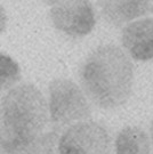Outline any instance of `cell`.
I'll return each instance as SVG.
<instances>
[{
	"mask_svg": "<svg viewBox=\"0 0 153 154\" xmlns=\"http://www.w3.org/2000/svg\"><path fill=\"white\" fill-rule=\"evenodd\" d=\"M87 98L103 110H113L129 99L134 69L129 57L117 45H102L90 51L79 70Z\"/></svg>",
	"mask_w": 153,
	"mask_h": 154,
	"instance_id": "obj_1",
	"label": "cell"
},
{
	"mask_svg": "<svg viewBox=\"0 0 153 154\" xmlns=\"http://www.w3.org/2000/svg\"><path fill=\"white\" fill-rule=\"evenodd\" d=\"M48 109L54 130L87 121L92 116V107L83 90L65 78H56L48 85Z\"/></svg>",
	"mask_w": 153,
	"mask_h": 154,
	"instance_id": "obj_3",
	"label": "cell"
},
{
	"mask_svg": "<svg viewBox=\"0 0 153 154\" xmlns=\"http://www.w3.org/2000/svg\"><path fill=\"white\" fill-rule=\"evenodd\" d=\"M49 17L58 31L73 38L85 37L94 30L95 13L88 1H50Z\"/></svg>",
	"mask_w": 153,
	"mask_h": 154,
	"instance_id": "obj_5",
	"label": "cell"
},
{
	"mask_svg": "<svg viewBox=\"0 0 153 154\" xmlns=\"http://www.w3.org/2000/svg\"><path fill=\"white\" fill-rule=\"evenodd\" d=\"M6 23H7V17H6V11L1 6V32L5 31L6 29Z\"/></svg>",
	"mask_w": 153,
	"mask_h": 154,
	"instance_id": "obj_11",
	"label": "cell"
},
{
	"mask_svg": "<svg viewBox=\"0 0 153 154\" xmlns=\"http://www.w3.org/2000/svg\"><path fill=\"white\" fill-rule=\"evenodd\" d=\"M0 75L1 91L7 89L11 90L21 80V69L18 64L11 57L2 53L0 55Z\"/></svg>",
	"mask_w": 153,
	"mask_h": 154,
	"instance_id": "obj_9",
	"label": "cell"
},
{
	"mask_svg": "<svg viewBox=\"0 0 153 154\" xmlns=\"http://www.w3.org/2000/svg\"><path fill=\"white\" fill-rule=\"evenodd\" d=\"M58 154H113L108 129L87 120L64 129L57 143Z\"/></svg>",
	"mask_w": 153,
	"mask_h": 154,
	"instance_id": "obj_4",
	"label": "cell"
},
{
	"mask_svg": "<svg viewBox=\"0 0 153 154\" xmlns=\"http://www.w3.org/2000/svg\"><path fill=\"white\" fill-rule=\"evenodd\" d=\"M58 139L60 137L56 130L45 132L42 136H40L29 146L11 154H56L55 149Z\"/></svg>",
	"mask_w": 153,
	"mask_h": 154,
	"instance_id": "obj_10",
	"label": "cell"
},
{
	"mask_svg": "<svg viewBox=\"0 0 153 154\" xmlns=\"http://www.w3.org/2000/svg\"><path fill=\"white\" fill-rule=\"evenodd\" d=\"M121 42L136 61L153 58V18L145 17L127 24L121 30Z\"/></svg>",
	"mask_w": 153,
	"mask_h": 154,
	"instance_id": "obj_6",
	"label": "cell"
},
{
	"mask_svg": "<svg viewBox=\"0 0 153 154\" xmlns=\"http://www.w3.org/2000/svg\"><path fill=\"white\" fill-rule=\"evenodd\" d=\"M101 14L108 23L121 26L153 14L150 1H98Z\"/></svg>",
	"mask_w": 153,
	"mask_h": 154,
	"instance_id": "obj_7",
	"label": "cell"
},
{
	"mask_svg": "<svg viewBox=\"0 0 153 154\" xmlns=\"http://www.w3.org/2000/svg\"><path fill=\"white\" fill-rule=\"evenodd\" d=\"M50 119L48 103L32 83H20L1 98V154L24 149L45 134Z\"/></svg>",
	"mask_w": 153,
	"mask_h": 154,
	"instance_id": "obj_2",
	"label": "cell"
},
{
	"mask_svg": "<svg viewBox=\"0 0 153 154\" xmlns=\"http://www.w3.org/2000/svg\"><path fill=\"white\" fill-rule=\"evenodd\" d=\"M151 137L144 129L128 126L118 132L114 143L115 154H150Z\"/></svg>",
	"mask_w": 153,
	"mask_h": 154,
	"instance_id": "obj_8",
	"label": "cell"
},
{
	"mask_svg": "<svg viewBox=\"0 0 153 154\" xmlns=\"http://www.w3.org/2000/svg\"><path fill=\"white\" fill-rule=\"evenodd\" d=\"M150 132H151V142H152V149H153V120L151 122V130H150Z\"/></svg>",
	"mask_w": 153,
	"mask_h": 154,
	"instance_id": "obj_12",
	"label": "cell"
}]
</instances>
